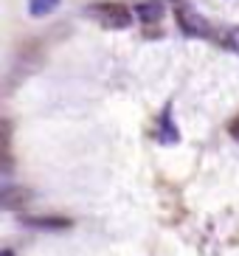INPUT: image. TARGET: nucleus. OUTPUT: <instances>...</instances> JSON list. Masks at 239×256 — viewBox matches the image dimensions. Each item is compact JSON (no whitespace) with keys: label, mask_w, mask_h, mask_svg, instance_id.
<instances>
[{"label":"nucleus","mask_w":239,"mask_h":256,"mask_svg":"<svg viewBox=\"0 0 239 256\" xmlns=\"http://www.w3.org/2000/svg\"><path fill=\"white\" fill-rule=\"evenodd\" d=\"M90 14L96 17L104 28H130L132 26V12L121 3H96L90 6Z\"/></svg>","instance_id":"nucleus-1"},{"label":"nucleus","mask_w":239,"mask_h":256,"mask_svg":"<svg viewBox=\"0 0 239 256\" xmlns=\"http://www.w3.org/2000/svg\"><path fill=\"white\" fill-rule=\"evenodd\" d=\"M174 17H178V26L180 31H186L188 37H211V26L208 20L202 14H197L192 6H186V3H180L178 8H174Z\"/></svg>","instance_id":"nucleus-2"},{"label":"nucleus","mask_w":239,"mask_h":256,"mask_svg":"<svg viewBox=\"0 0 239 256\" xmlns=\"http://www.w3.org/2000/svg\"><path fill=\"white\" fill-rule=\"evenodd\" d=\"M158 141L166 144V146L180 141V130L174 127V121H172V104H166L160 118H158Z\"/></svg>","instance_id":"nucleus-3"},{"label":"nucleus","mask_w":239,"mask_h":256,"mask_svg":"<svg viewBox=\"0 0 239 256\" xmlns=\"http://www.w3.org/2000/svg\"><path fill=\"white\" fill-rule=\"evenodd\" d=\"M135 17L141 23H158L164 17V3L160 0H135Z\"/></svg>","instance_id":"nucleus-4"},{"label":"nucleus","mask_w":239,"mask_h":256,"mask_svg":"<svg viewBox=\"0 0 239 256\" xmlns=\"http://www.w3.org/2000/svg\"><path fill=\"white\" fill-rule=\"evenodd\" d=\"M56 6H60V0H28V14L45 17V14H51V12H56Z\"/></svg>","instance_id":"nucleus-5"},{"label":"nucleus","mask_w":239,"mask_h":256,"mask_svg":"<svg viewBox=\"0 0 239 256\" xmlns=\"http://www.w3.org/2000/svg\"><path fill=\"white\" fill-rule=\"evenodd\" d=\"M28 226H40V228H65L70 226L68 220H26Z\"/></svg>","instance_id":"nucleus-6"},{"label":"nucleus","mask_w":239,"mask_h":256,"mask_svg":"<svg viewBox=\"0 0 239 256\" xmlns=\"http://www.w3.org/2000/svg\"><path fill=\"white\" fill-rule=\"evenodd\" d=\"M225 46H228V48H234V51L239 54V26H236V28H231V31H228V37H225Z\"/></svg>","instance_id":"nucleus-7"},{"label":"nucleus","mask_w":239,"mask_h":256,"mask_svg":"<svg viewBox=\"0 0 239 256\" xmlns=\"http://www.w3.org/2000/svg\"><path fill=\"white\" fill-rule=\"evenodd\" d=\"M228 132H231V136H234V138H236V141H239V116H236V118L231 121V124H228Z\"/></svg>","instance_id":"nucleus-8"},{"label":"nucleus","mask_w":239,"mask_h":256,"mask_svg":"<svg viewBox=\"0 0 239 256\" xmlns=\"http://www.w3.org/2000/svg\"><path fill=\"white\" fill-rule=\"evenodd\" d=\"M3 256H12V250H3Z\"/></svg>","instance_id":"nucleus-9"}]
</instances>
